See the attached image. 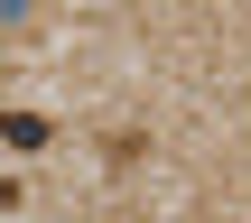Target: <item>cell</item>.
<instances>
[{
	"instance_id": "1",
	"label": "cell",
	"mask_w": 251,
	"mask_h": 223,
	"mask_svg": "<svg viewBox=\"0 0 251 223\" xmlns=\"http://www.w3.org/2000/svg\"><path fill=\"white\" fill-rule=\"evenodd\" d=\"M0 140H9V149H47L56 121H37V112H0Z\"/></svg>"
},
{
	"instance_id": "2",
	"label": "cell",
	"mask_w": 251,
	"mask_h": 223,
	"mask_svg": "<svg viewBox=\"0 0 251 223\" xmlns=\"http://www.w3.org/2000/svg\"><path fill=\"white\" fill-rule=\"evenodd\" d=\"M0 214H19V186H9V177H0Z\"/></svg>"
}]
</instances>
